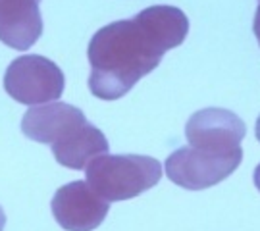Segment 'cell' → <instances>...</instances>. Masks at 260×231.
<instances>
[{"mask_svg": "<svg viewBox=\"0 0 260 231\" xmlns=\"http://www.w3.org/2000/svg\"><path fill=\"white\" fill-rule=\"evenodd\" d=\"M189 19L176 6H150L135 18L104 25L89 43V89L96 98L118 101L141 77L156 70L162 56L179 46Z\"/></svg>", "mask_w": 260, "mask_h": 231, "instance_id": "1", "label": "cell"}, {"mask_svg": "<svg viewBox=\"0 0 260 231\" xmlns=\"http://www.w3.org/2000/svg\"><path fill=\"white\" fill-rule=\"evenodd\" d=\"M87 183L106 203L129 201L152 189L162 177L156 158L139 154H101L87 166Z\"/></svg>", "mask_w": 260, "mask_h": 231, "instance_id": "2", "label": "cell"}, {"mask_svg": "<svg viewBox=\"0 0 260 231\" xmlns=\"http://www.w3.org/2000/svg\"><path fill=\"white\" fill-rule=\"evenodd\" d=\"M66 87L64 72L45 56L27 54L16 58L6 70L4 89L14 101L27 106L54 102Z\"/></svg>", "mask_w": 260, "mask_h": 231, "instance_id": "3", "label": "cell"}, {"mask_svg": "<svg viewBox=\"0 0 260 231\" xmlns=\"http://www.w3.org/2000/svg\"><path fill=\"white\" fill-rule=\"evenodd\" d=\"M241 160V148L232 152H208L195 147H183L170 154L164 170L170 181L179 187L189 191H203L232 176Z\"/></svg>", "mask_w": 260, "mask_h": 231, "instance_id": "4", "label": "cell"}, {"mask_svg": "<svg viewBox=\"0 0 260 231\" xmlns=\"http://www.w3.org/2000/svg\"><path fill=\"white\" fill-rule=\"evenodd\" d=\"M247 125L243 120L223 108H205L195 112L185 125L189 145L208 152H232L241 148Z\"/></svg>", "mask_w": 260, "mask_h": 231, "instance_id": "5", "label": "cell"}, {"mask_svg": "<svg viewBox=\"0 0 260 231\" xmlns=\"http://www.w3.org/2000/svg\"><path fill=\"white\" fill-rule=\"evenodd\" d=\"M110 203L101 199L87 181H72L56 191L52 214L66 231H93L104 222Z\"/></svg>", "mask_w": 260, "mask_h": 231, "instance_id": "6", "label": "cell"}, {"mask_svg": "<svg viewBox=\"0 0 260 231\" xmlns=\"http://www.w3.org/2000/svg\"><path fill=\"white\" fill-rule=\"evenodd\" d=\"M83 123H87V118L79 108L54 101L31 106L21 120V131L37 143L54 145L68 139Z\"/></svg>", "mask_w": 260, "mask_h": 231, "instance_id": "7", "label": "cell"}, {"mask_svg": "<svg viewBox=\"0 0 260 231\" xmlns=\"http://www.w3.org/2000/svg\"><path fill=\"white\" fill-rule=\"evenodd\" d=\"M41 0H0V41L10 48L27 50L43 35Z\"/></svg>", "mask_w": 260, "mask_h": 231, "instance_id": "8", "label": "cell"}, {"mask_svg": "<svg viewBox=\"0 0 260 231\" xmlns=\"http://www.w3.org/2000/svg\"><path fill=\"white\" fill-rule=\"evenodd\" d=\"M50 147L60 166L70 170H85L93 158L108 152V141L103 131L87 121L68 139L58 141Z\"/></svg>", "mask_w": 260, "mask_h": 231, "instance_id": "9", "label": "cell"}, {"mask_svg": "<svg viewBox=\"0 0 260 231\" xmlns=\"http://www.w3.org/2000/svg\"><path fill=\"white\" fill-rule=\"evenodd\" d=\"M252 31H254V37L258 39V45H260V6L256 8V14H254V21H252Z\"/></svg>", "mask_w": 260, "mask_h": 231, "instance_id": "10", "label": "cell"}, {"mask_svg": "<svg viewBox=\"0 0 260 231\" xmlns=\"http://www.w3.org/2000/svg\"><path fill=\"white\" fill-rule=\"evenodd\" d=\"M252 179H254V185H256V189L260 191V164L256 166V170H254V176H252Z\"/></svg>", "mask_w": 260, "mask_h": 231, "instance_id": "11", "label": "cell"}, {"mask_svg": "<svg viewBox=\"0 0 260 231\" xmlns=\"http://www.w3.org/2000/svg\"><path fill=\"white\" fill-rule=\"evenodd\" d=\"M4 225H6V214H4L2 206H0V231L4 229Z\"/></svg>", "mask_w": 260, "mask_h": 231, "instance_id": "12", "label": "cell"}, {"mask_svg": "<svg viewBox=\"0 0 260 231\" xmlns=\"http://www.w3.org/2000/svg\"><path fill=\"white\" fill-rule=\"evenodd\" d=\"M254 133H256V139H258V143H260V116H258V120H256V127H254Z\"/></svg>", "mask_w": 260, "mask_h": 231, "instance_id": "13", "label": "cell"}]
</instances>
